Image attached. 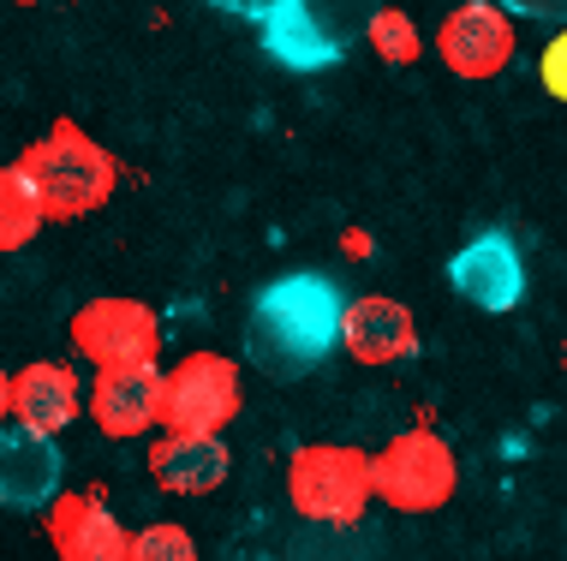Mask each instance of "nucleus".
Segmentation results:
<instances>
[{
    "mask_svg": "<svg viewBox=\"0 0 567 561\" xmlns=\"http://www.w3.org/2000/svg\"><path fill=\"white\" fill-rule=\"evenodd\" d=\"M287 502L299 520L317 526H359L371 508V454L347 443H305L287 460Z\"/></svg>",
    "mask_w": 567,
    "mask_h": 561,
    "instance_id": "obj_3",
    "label": "nucleus"
},
{
    "mask_svg": "<svg viewBox=\"0 0 567 561\" xmlns=\"http://www.w3.org/2000/svg\"><path fill=\"white\" fill-rule=\"evenodd\" d=\"M257 19L264 49L281 60L287 72H329L341 66V37H329V24L317 19L305 0H264V7H245Z\"/></svg>",
    "mask_w": 567,
    "mask_h": 561,
    "instance_id": "obj_12",
    "label": "nucleus"
},
{
    "mask_svg": "<svg viewBox=\"0 0 567 561\" xmlns=\"http://www.w3.org/2000/svg\"><path fill=\"white\" fill-rule=\"evenodd\" d=\"M245 406L239 365L221 353H192L162 376L156 394V424L162 436H221Z\"/></svg>",
    "mask_w": 567,
    "mask_h": 561,
    "instance_id": "obj_5",
    "label": "nucleus"
},
{
    "mask_svg": "<svg viewBox=\"0 0 567 561\" xmlns=\"http://www.w3.org/2000/svg\"><path fill=\"white\" fill-rule=\"evenodd\" d=\"M341 311L347 293L329 276H281L251 299L245 316V359L264 376H311L317 365H329L341 353Z\"/></svg>",
    "mask_w": 567,
    "mask_h": 561,
    "instance_id": "obj_1",
    "label": "nucleus"
},
{
    "mask_svg": "<svg viewBox=\"0 0 567 561\" xmlns=\"http://www.w3.org/2000/svg\"><path fill=\"white\" fill-rule=\"evenodd\" d=\"M72 353L90 359V371H150L162 353V316L126 293L90 299L72 311Z\"/></svg>",
    "mask_w": 567,
    "mask_h": 561,
    "instance_id": "obj_6",
    "label": "nucleus"
},
{
    "mask_svg": "<svg viewBox=\"0 0 567 561\" xmlns=\"http://www.w3.org/2000/svg\"><path fill=\"white\" fill-rule=\"evenodd\" d=\"M126 561H197V538L174 520H156L126 538Z\"/></svg>",
    "mask_w": 567,
    "mask_h": 561,
    "instance_id": "obj_18",
    "label": "nucleus"
},
{
    "mask_svg": "<svg viewBox=\"0 0 567 561\" xmlns=\"http://www.w3.org/2000/svg\"><path fill=\"white\" fill-rule=\"evenodd\" d=\"M84 413V383L66 359H30L19 376H7V424L30 436H54Z\"/></svg>",
    "mask_w": 567,
    "mask_h": 561,
    "instance_id": "obj_8",
    "label": "nucleus"
},
{
    "mask_svg": "<svg viewBox=\"0 0 567 561\" xmlns=\"http://www.w3.org/2000/svg\"><path fill=\"white\" fill-rule=\"evenodd\" d=\"M514 12L496 7V0H466V7H454L449 19L436 30V54L442 66L460 72V79H496L502 66L514 60Z\"/></svg>",
    "mask_w": 567,
    "mask_h": 561,
    "instance_id": "obj_7",
    "label": "nucleus"
},
{
    "mask_svg": "<svg viewBox=\"0 0 567 561\" xmlns=\"http://www.w3.org/2000/svg\"><path fill=\"white\" fill-rule=\"evenodd\" d=\"M341 353L359 359V365H406L412 353H419V323H412V311L401 299L389 293H359L347 299L341 311Z\"/></svg>",
    "mask_w": 567,
    "mask_h": 561,
    "instance_id": "obj_10",
    "label": "nucleus"
},
{
    "mask_svg": "<svg viewBox=\"0 0 567 561\" xmlns=\"http://www.w3.org/2000/svg\"><path fill=\"white\" fill-rule=\"evenodd\" d=\"M60 478H66V454L49 436H30L19 424L0 430V508L37 513L60 496Z\"/></svg>",
    "mask_w": 567,
    "mask_h": 561,
    "instance_id": "obj_13",
    "label": "nucleus"
},
{
    "mask_svg": "<svg viewBox=\"0 0 567 561\" xmlns=\"http://www.w3.org/2000/svg\"><path fill=\"white\" fill-rule=\"evenodd\" d=\"M0 430H7V371H0Z\"/></svg>",
    "mask_w": 567,
    "mask_h": 561,
    "instance_id": "obj_20",
    "label": "nucleus"
},
{
    "mask_svg": "<svg viewBox=\"0 0 567 561\" xmlns=\"http://www.w3.org/2000/svg\"><path fill=\"white\" fill-rule=\"evenodd\" d=\"M42 227L49 221H42V209H37V191H30L24 174L7 162V168H0V251H24Z\"/></svg>",
    "mask_w": 567,
    "mask_h": 561,
    "instance_id": "obj_16",
    "label": "nucleus"
},
{
    "mask_svg": "<svg viewBox=\"0 0 567 561\" xmlns=\"http://www.w3.org/2000/svg\"><path fill=\"white\" fill-rule=\"evenodd\" d=\"M364 37H371L377 60H389V66H412V60L424 54L419 24H412L401 7H377V12H371V24H364Z\"/></svg>",
    "mask_w": 567,
    "mask_h": 561,
    "instance_id": "obj_17",
    "label": "nucleus"
},
{
    "mask_svg": "<svg viewBox=\"0 0 567 561\" xmlns=\"http://www.w3.org/2000/svg\"><path fill=\"white\" fill-rule=\"evenodd\" d=\"M42 526H49L54 561H126V526L102 508L96 490H60L49 508H42Z\"/></svg>",
    "mask_w": 567,
    "mask_h": 561,
    "instance_id": "obj_11",
    "label": "nucleus"
},
{
    "mask_svg": "<svg viewBox=\"0 0 567 561\" xmlns=\"http://www.w3.org/2000/svg\"><path fill=\"white\" fill-rule=\"evenodd\" d=\"M156 394H162V365L150 371H96L84 388V413L102 436L132 443V436L156 430Z\"/></svg>",
    "mask_w": 567,
    "mask_h": 561,
    "instance_id": "obj_14",
    "label": "nucleus"
},
{
    "mask_svg": "<svg viewBox=\"0 0 567 561\" xmlns=\"http://www.w3.org/2000/svg\"><path fill=\"white\" fill-rule=\"evenodd\" d=\"M12 168H19L24 186L37 191L42 221L96 216V209L114 197V186H120V162L90 138L79 120H54V126L42 132V138L12 162Z\"/></svg>",
    "mask_w": 567,
    "mask_h": 561,
    "instance_id": "obj_2",
    "label": "nucleus"
},
{
    "mask_svg": "<svg viewBox=\"0 0 567 561\" xmlns=\"http://www.w3.org/2000/svg\"><path fill=\"white\" fill-rule=\"evenodd\" d=\"M538 72H544V90H549V96H567V37H556V42H549V54L538 60Z\"/></svg>",
    "mask_w": 567,
    "mask_h": 561,
    "instance_id": "obj_19",
    "label": "nucleus"
},
{
    "mask_svg": "<svg viewBox=\"0 0 567 561\" xmlns=\"http://www.w3.org/2000/svg\"><path fill=\"white\" fill-rule=\"evenodd\" d=\"M150 478L174 496H209L221 490L227 472H234V454H227L221 436H156L144 454Z\"/></svg>",
    "mask_w": 567,
    "mask_h": 561,
    "instance_id": "obj_15",
    "label": "nucleus"
},
{
    "mask_svg": "<svg viewBox=\"0 0 567 561\" xmlns=\"http://www.w3.org/2000/svg\"><path fill=\"white\" fill-rule=\"evenodd\" d=\"M449 287L460 299H466L472 311H514L519 299H526V263H519V246L508 233H478L466 239V246L454 251L449 263Z\"/></svg>",
    "mask_w": 567,
    "mask_h": 561,
    "instance_id": "obj_9",
    "label": "nucleus"
},
{
    "mask_svg": "<svg viewBox=\"0 0 567 561\" xmlns=\"http://www.w3.org/2000/svg\"><path fill=\"white\" fill-rule=\"evenodd\" d=\"M460 484V460L431 424L401 430L382 454H371V502L394 513H436Z\"/></svg>",
    "mask_w": 567,
    "mask_h": 561,
    "instance_id": "obj_4",
    "label": "nucleus"
}]
</instances>
